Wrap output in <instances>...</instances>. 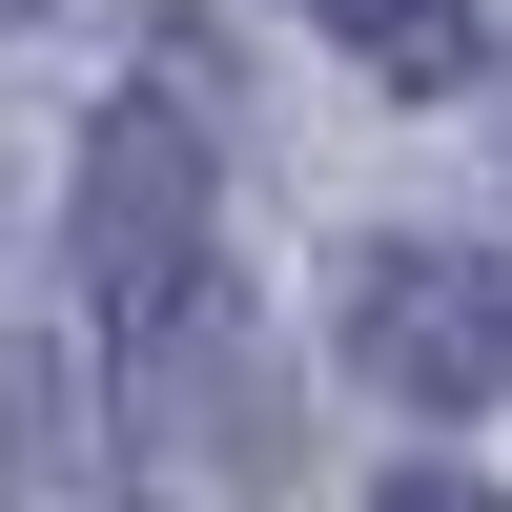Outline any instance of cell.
<instances>
[{
	"label": "cell",
	"instance_id": "6da1fadb",
	"mask_svg": "<svg viewBox=\"0 0 512 512\" xmlns=\"http://www.w3.org/2000/svg\"><path fill=\"white\" fill-rule=\"evenodd\" d=\"M82 308L144 369H205V328H226V185H205L185 103H103L82 123Z\"/></svg>",
	"mask_w": 512,
	"mask_h": 512
},
{
	"label": "cell",
	"instance_id": "7a4b0ae2",
	"mask_svg": "<svg viewBox=\"0 0 512 512\" xmlns=\"http://www.w3.org/2000/svg\"><path fill=\"white\" fill-rule=\"evenodd\" d=\"M328 328H349V369L390 410H492L512 390V267L492 246H369Z\"/></svg>",
	"mask_w": 512,
	"mask_h": 512
},
{
	"label": "cell",
	"instance_id": "3957f363",
	"mask_svg": "<svg viewBox=\"0 0 512 512\" xmlns=\"http://www.w3.org/2000/svg\"><path fill=\"white\" fill-rule=\"evenodd\" d=\"M328 41H349L369 82H410V103H431V82H472V0H308Z\"/></svg>",
	"mask_w": 512,
	"mask_h": 512
},
{
	"label": "cell",
	"instance_id": "277c9868",
	"mask_svg": "<svg viewBox=\"0 0 512 512\" xmlns=\"http://www.w3.org/2000/svg\"><path fill=\"white\" fill-rule=\"evenodd\" d=\"M369 512H512V492H472V472H390Z\"/></svg>",
	"mask_w": 512,
	"mask_h": 512
}]
</instances>
